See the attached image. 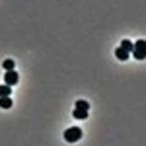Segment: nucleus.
<instances>
[{
	"mask_svg": "<svg viewBox=\"0 0 146 146\" xmlns=\"http://www.w3.org/2000/svg\"><path fill=\"white\" fill-rule=\"evenodd\" d=\"M115 56H117L119 60H127V58L131 56V53H129V51H125L123 47H117V51H115Z\"/></svg>",
	"mask_w": 146,
	"mask_h": 146,
	"instance_id": "nucleus-4",
	"label": "nucleus"
},
{
	"mask_svg": "<svg viewBox=\"0 0 146 146\" xmlns=\"http://www.w3.org/2000/svg\"><path fill=\"white\" fill-rule=\"evenodd\" d=\"M0 107H2V109H10V107H12V98H10V96L0 98Z\"/></svg>",
	"mask_w": 146,
	"mask_h": 146,
	"instance_id": "nucleus-6",
	"label": "nucleus"
},
{
	"mask_svg": "<svg viewBox=\"0 0 146 146\" xmlns=\"http://www.w3.org/2000/svg\"><path fill=\"white\" fill-rule=\"evenodd\" d=\"M80 138H82V131H80L78 127H70V129H66L64 131V140L66 142H78Z\"/></svg>",
	"mask_w": 146,
	"mask_h": 146,
	"instance_id": "nucleus-2",
	"label": "nucleus"
},
{
	"mask_svg": "<svg viewBox=\"0 0 146 146\" xmlns=\"http://www.w3.org/2000/svg\"><path fill=\"white\" fill-rule=\"evenodd\" d=\"M18 80H20V76H18L16 70H6V74H4V84L6 86H16Z\"/></svg>",
	"mask_w": 146,
	"mask_h": 146,
	"instance_id": "nucleus-3",
	"label": "nucleus"
},
{
	"mask_svg": "<svg viewBox=\"0 0 146 146\" xmlns=\"http://www.w3.org/2000/svg\"><path fill=\"white\" fill-rule=\"evenodd\" d=\"M72 115H74V119H80V121H82V119H88V109H78V107H76V109L72 111Z\"/></svg>",
	"mask_w": 146,
	"mask_h": 146,
	"instance_id": "nucleus-5",
	"label": "nucleus"
},
{
	"mask_svg": "<svg viewBox=\"0 0 146 146\" xmlns=\"http://www.w3.org/2000/svg\"><path fill=\"white\" fill-rule=\"evenodd\" d=\"M10 94H12V86H6V84L0 86V98H6V96H10Z\"/></svg>",
	"mask_w": 146,
	"mask_h": 146,
	"instance_id": "nucleus-7",
	"label": "nucleus"
},
{
	"mask_svg": "<svg viewBox=\"0 0 146 146\" xmlns=\"http://www.w3.org/2000/svg\"><path fill=\"white\" fill-rule=\"evenodd\" d=\"M131 53L135 55L136 60H144V58H146V41H144V39H138Z\"/></svg>",
	"mask_w": 146,
	"mask_h": 146,
	"instance_id": "nucleus-1",
	"label": "nucleus"
},
{
	"mask_svg": "<svg viewBox=\"0 0 146 146\" xmlns=\"http://www.w3.org/2000/svg\"><path fill=\"white\" fill-rule=\"evenodd\" d=\"M121 47H123L125 51H129V53H131V51H133V47H135V43H133V41H129V39H123V41H121Z\"/></svg>",
	"mask_w": 146,
	"mask_h": 146,
	"instance_id": "nucleus-8",
	"label": "nucleus"
},
{
	"mask_svg": "<svg viewBox=\"0 0 146 146\" xmlns=\"http://www.w3.org/2000/svg\"><path fill=\"white\" fill-rule=\"evenodd\" d=\"M76 107H78V109H88V111H90V103H88L86 100H78L76 101Z\"/></svg>",
	"mask_w": 146,
	"mask_h": 146,
	"instance_id": "nucleus-9",
	"label": "nucleus"
},
{
	"mask_svg": "<svg viewBox=\"0 0 146 146\" xmlns=\"http://www.w3.org/2000/svg\"><path fill=\"white\" fill-rule=\"evenodd\" d=\"M14 64H16V62H14L12 58H6V60L2 62V66L6 68V70H14Z\"/></svg>",
	"mask_w": 146,
	"mask_h": 146,
	"instance_id": "nucleus-10",
	"label": "nucleus"
}]
</instances>
